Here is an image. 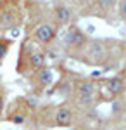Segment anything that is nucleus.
Returning <instances> with one entry per match:
<instances>
[{
    "label": "nucleus",
    "instance_id": "1",
    "mask_svg": "<svg viewBox=\"0 0 126 130\" xmlns=\"http://www.w3.org/2000/svg\"><path fill=\"white\" fill-rule=\"evenodd\" d=\"M88 43L87 35L79 30L78 26H71L66 35V47L68 50H81L85 49V45Z\"/></svg>",
    "mask_w": 126,
    "mask_h": 130
},
{
    "label": "nucleus",
    "instance_id": "2",
    "mask_svg": "<svg viewBox=\"0 0 126 130\" xmlns=\"http://www.w3.org/2000/svg\"><path fill=\"white\" fill-rule=\"evenodd\" d=\"M35 38H36L40 43H43V45L54 42V38H55V30H54V26H50L47 23L38 24L36 30H35Z\"/></svg>",
    "mask_w": 126,
    "mask_h": 130
},
{
    "label": "nucleus",
    "instance_id": "3",
    "mask_svg": "<svg viewBox=\"0 0 126 130\" xmlns=\"http://www.w3.org/2000/svg\"><path fill=\"white\" fill-rule=\"evenodd\" d=\"M85 50H87V54L92 57V62H98V61L104 59V56H106V47H104V43L100 40H93L87 43L85 45Z\"/></svg>",
    "mask_w": 126,
    "mask_h": 130
},
{
    "label": "nucleus",
    "instance_id": "4",
    "mask_svg": "<svg viewBox=\"0 0 126 130\" xmlns=\"http://www.w3.org/2000/svg\"><path fill=\"white\" fill-rule=\"evenodd\" d=\"M54 18H55V23L59 26H66V24H69V21L73 18V10L64 4H59L54 9Z\"/></svg>",
    "mask_w": 126,
    "mask_h": 130
},
{
    "label": "nucleus",
    "instance_id": "5",
    "mask_svg": "<svg viewBox=\"0 0 126 130\" xmlns=\"http://www.w3.org/2000/svg\"><path fill=\"white\" fill-rule=\"evenodd\" d=\"M55 125L57 127H71L73 125V111L68 106H60L55 109Z\"/></svg>",
    "mask_w": 126,
    "mask_h": 130
},
{
    "label": "nucleus",
    "instance_id": "6",
    "mask_svg": "<svg viewBox=\"0 0 126 130\" xmlns=\"http://www.w3.org/2000/svg\"><path fill=\"white\" fill-rule=\"evenodd\" d=\"M45 61H47V56L43 54V52H33V54H29V68L35 71L41 70V68H45Z\"/></svg>",
    "mask_w": 126,
    "mask_h": 130
},
{
    "label": "nucleus",
    "instance_id": "7",
    "mask_svg": "<svg viewBox=\"0 0 126 130\" xmlns=\"http://www.w3.org/2000/svg\"><path fill=\"white\" fill-rule=\"evenodd\" d=\"M52 80H54L52 70H49V68H41V70H38V73H36V83H38L41 89L49 87L50 83H52Z\"/></svg>",
    "mask_w": 126,
    "mask_h": 130
},
{
    "label": "nucleus",
    "instance_id": "8",
    "mask_svg": "<svg viewBox=\"0 0 126 130\" xmlns=\"http://www.w3.org/2000/svg\"><path fill=\"white\" fill-rule=\"evenodd\" d=\"M107 87H109V90H111V94L117 95V94H121V92L124 90V87H126L124 78H112V80H109Z\"/></svg>",
    "mask_w": 126,
    "mask_h": 130
},
{
    "label": "nucleus",
    "instance_id": "9",
    "mask_svg": "<svg viewBox=\"0 0 126 130\" xmlns=\"http://www.w3.org/2000/svg\"><path fill=\"white\" fill-rule=\"evenodd\" d=\"M95 4L100 7V10L109 12V10H112L117 5V0H95Z\"/></svg>",
    "mask_w": 126,
    "mask_h": 130
},
{
    "label": "nucleus",
    "instance_id": "10",
    "mask_svg": "<svg viewBox=\"0 0 126 130\" xmlns=\"http://www.w3.org/2000/svg\"><path fill=\"white\" fill-rule=\"evenodd\" d=\"M9 47H10V40L0 38V64L5 59V56H7V52H9Z\"/></svg>",
    "mask_w": 126,
    "mask_h": 130
},
{
    "label": "nucleus",
    "instance_id": "11",
    "mask_svg": "<svg viewBox=\"0 0 126 130\" xmlns=\"http://www.w3.org/2000/svg\"><path fill=\"white\" fill-rule=\"evenodd\" d=\"M93 83H90V82H81L79 85H78V92H83V94H90V95H93Z\"/></svg>",
    "mask_w": 126,
    "mask_h": 130
},
{
    "label": "nucleus",
    "instance_id": "12",
    "mask_svg": "<svg viewBox=\"0 0 126 130\" xmlns=\"http://www.w3.org/2000/svg\"><path fill=\"white\" fill-rule=\"evenodd\" d=\"M117 14H119V19L126 23V0H117Z\"/></svg>",
    "mask_w": 126,
    "mask_h": 130
},
{
    "label": "nucleus",
    "instance_id": "13",
    "mask_svg": "<svg viewBox=\"0 0 126 130\" xmlns=\"http://www.w3.org/2000/svg\"><path fill=\"white\" fill-rule=\"evenodd\" d=\"M2 111H4V95L0 94V116H2Z\"/></svg>",
    "mask_w": 126,
    "mask_h": 130
},
{
    "label": "nucleus",
    "instance_id": "14",
    "mask_svg": "<svg viewBox=\"0 0 126 130\" xmlns=\"http://www.w3.org/2000/svg\"><path fill=\"white\" fill-rule=\"evenodd\" d=\"M124 102H126V92H124Z\"/></svg>",
    "mask_w": 126,
    "mask_h": 130
},
{
    "label": "nucleus",
    "instance_id": "15",
    "mask_svg": "<svg viewBox=\"0 0 126 130\" xmlns=\"http://www.w3.org/2000/svg\"><path fill=\"white\" fill-rule=\"evenodd\" d=\"M124 76H126V70H124Z\"/></svg>",
    "mask_w": 126,
    "mask_h": 130
}]
</instances>
